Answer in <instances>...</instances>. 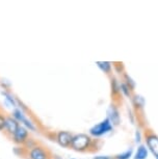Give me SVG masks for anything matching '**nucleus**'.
<instances>
[{"label": "nucleus", "mask_w": 158, "mask_h": 159, "mask_svg": "<svg viewBox=\"0 0 158 159\" xmlns=\"http://www.w3.org/2000/svg\"><path fill=\"white\" fill-rule=\"evenodd\" d=\"M91 145H92L91 136H88V134L84 133H79L73 136L71 148L77 152H84L91 147Z\"/></svg>", "instance_id": "f257e3e1"}, {"label": "nucleus", "mask_w": 158, "mask_h": 159, "mask_svg": "<svg viewBox=\"0 0 158 159\" xmlns=\"http://www.w3.org/2000/svg\"><path fill=\"white\" fill-rule=\"evenodd\" d=\"M26 156L28 159H51V153L49 150L38 143L29 149Z\"/></svg>", "instance_id": "f03ea898"}, {"label": "nucleus", "mask_w": 158, "mask_h": 159, "mask_svg": "<svg viewBox=\"0 0 158 159\" xmlns=\"http://www.w3.org/2000/svg\"><path fill=\"white\" fill-rule=\"evenodd\" d=\"M112 130V125L111 123L109 122L108 119H105L103 120L102 122H100L99 124L95 125L94 127H92L89 129V134L92 136H95V137H99V136H102L104 134L108 133Z\"/></svg>", "instance_id": "7ed1b4c3"}, {"label": "nucleus", "mask_w": 158, "mask_h": 159, "mask_svg": "<svg viewBox=\"0 0 158 159\" xmlns=\"http://www.w3.org/2000/svg\"><path fill=\"white\" fill-rule=\"evenodd\" d=\"M28 139H29V132L27 130V128H25L23 125H20V127L18 128L16 133L11 137V140L16 145L19 146H24Z\"/></svg>", "instance_id": "20e7f679"}, {"label": "nucleus", "mask_w": 158, "mask_h": 159, "mask_svg": "<svg viewBox=\"0 0 158 159\" xmlns=\"http://www.w3.org/2000/svg\"><path fill=\"white\" fill-rule=\"evenodd\" d=\"M13 116L14 119H16L18 122L21 123V124L24 125V127L29 129V130L35 131V129H37V128L34 127V125L32 124V122L30 121V120H29L27 116L24 115V112H23L22 109H19V108L14 109L13 116Z\"/></svg>", "instance_id": "39448f33"}, {"label": "nucleus", "mask_w": 158, "mask_h": 159, "mask_svg": "<svg viewBox=\"0 0 158 159\" xmlns=\"http://www.w3.org/2000/svg\"><path fill=\"white\" fill-rule=\"evenodd\" d=\"M73 136V134L69 131H59L56 134V142L62 148H71Z\"/></svg>", "instance_id": "423d86ee"}, {"label": "nucleus", "mask_w": 158, "mask_h": 159, "mask_svg": "<svg viewBox=\"0 0 158 159\" xmlns=\"http://www.w3.org/2000/svg\"><path fill=\"white\" fill-rule=\"evenodd\" d=\"M19 127H20V123L16 119H14L13 116H7V124H5V128H4V133L7 134V136L11 139Z\"/></svg>", "instance_id": "0eeeda50"}, {"label": "nucleus", "mask_w": 158, "mask_h": 159, "mask_svg": "<svg viewBox=\"0 0 158 159\" xmlns=\"http://www.w3.org/2000/svg\"><path fill=\"white\" fill-rule=\"evenodd\" d=\"M148 149L150 150L151 153L155 157L158 158V136L155 134H149L146 139Z\"/></svg>", "instance_id": "6e6552de"}, {"label": "nucleus", "mask_w": 158, "mask_h": 159, "mask_svg": "<svg viewBox=\"0 0 158 159\" xmlns=\"http://www.w3.org/2000/svg\"><path fill=\"white\" fill-rule=\"evenodd\" d=\"M107 119L109 120L112 126H118L120 124V115H119V110L115 105H110L109 108L107 109Z\"/></svg>", "instance_id": "1a4fd4ad"}, {"label": "nucleus", "mask_w": 158, "mask_h": 159, "mask_svg": "<svg viewBox=\"0 0 158 159\" xmlns=\"http://www.w3.org/2000/svg\"><path fill=\"white\" fill-rule=\"evenodd\" d=\"M148 157V149L146 148V146L141 145L138 148V151L135 153L134 159H147Z\"/></svg>", "instance_id": "9d476101"}, {"label": "nucleus", "mask_w": 158, "mask_h": 159, "mask_svg": "<svg viewBox=\"0 0 158 159\" xmlns=\"http://www.w3.org/2000/svg\"><path fill=\"white\" fill-rule=\"evenodd\" d=\"M97 66L101 69V71L106 74H109L111 71V65L108 61H97Z\"/></svg>", "instance_id": "9b49d317"}, {"label": "nucleus", "mask_w": 158, "mask_h": 159, "mask_svg": "<svg viewBox=\"0 0 158 159\" xmlns=\"http://www.w3.org/2000/svg\"><path fill=\"white\" fill-rule=\"evenodd\" d=\"M2 95L5 97V100H7V103H10L13 107H17V102H16V100H15L13 95L10 94L8 92H2Z\"/></svg>", "instance_id": "f8f14e48"}, {"label": "nucleus", "mask_w": 158, "mask_h": 159, "mask_svg": "<svg viewBox=\"0 0 158 159\" xmlns=\"http://www.w3.org/2000/svg\"><path fill=\"white\" fill-rule=\"evenodd\" d=\"M132 148L128 149L127 151H125L123 153H121V154H119L115 156V159H129L131 156H132Z\"/></svg>", "instance_id": "ddd939ff"}, {"label": "nucleus", "mask_w": 158, "mask_h": 159, "mask_svg": "<svg viewBox=\"0 0 158 159\" xmlns=\"http://www.w3.org/2000/svg\"><path fill=\"white\" fill-rule=\"evenodd\" d=\"M111 92H112V94H118V93L121 92V84L115 79V78L111 79Z\"/></svg>", "instance_id": "4468645a"}, {"label": "nucleus", "mask_w": 158, "mask_h": 159, "mask_svg": "<svg viewBox=\"0 0 158 159\" xmlns=\"http://www.w3.org/2000/svg\"><path fill=\"white\" fill-rule=\"evenodd\" d=\"M7 124V116L0 110V131H3Z\"/></svg>", "instance_id": "2eb2a0df"}, {"label": "nucleus", "mask_w": 158, "mask_h": 159, "mask_svg": "<svg viewBox=\"0 0 158 159\" xmlns=\"http://www.w3.org/2000/svg\"><path fill=\"white\" fill-rule=\"evenodd\" d=\"M133 102H134V104L136 105V107H142L144 106V104H145V99L141 97V96H135L133 99Z\"/></svg>", "instance_id": "dca6fc26"}, {"label": "nucleus", "mask_w": 158, "mask_h": 159, "mask_svg": "<svg viewBox=\"0 0 158 159\" xmlns=\"http://www.w3.org/2000/svg\"><path fill=\"white\" fill-rule=\"evenodd\" d=\"M121 92L126 96V97H130V89L126 83H121Z\"/></svg>", "instance_id": "f3484780"}, {"label": "nucleus", "mask_w": 158, "mask_h": 159, "mask_svg": "<svg viewBox=\"0 0 158 159\" xmlns=\"http://www.w3.org/2000/svg\"><path fill=\"white\" fill-rule=\"evenodd\" d=\"M125 79H126V84L129 86V89H131V91H132V89L135 88V82H134L133 80L131 79V78L128 76L127 74H125Z\"/></svg>", "instance_id": "a211bd4d"}, {"label": "nucleus", "mask_w": 158, "mask_h": 159, "mask_svg": "<svg viewBox=\"0 0 158 159\" xmlns=\"http://www.w3.org/2000/svg\"><path fill=\"white\" fill-rule=\"evenodd\" d=\"M141 140H142L141 132H139V131H136V132H135V142H136V143H141Z\"/></svg>", "instance_id": "6ab92c4d"}, {"label": "nucleus", "mask_w": 158, "mask_h": 159, "mask_svg": "<svg viewBox=\"0 0 158 159\" xmlns=\"http://www.w3.org/2000/svg\"><path fill=\"white\" fill-rule=\"evenodd\" d=\"M93 159H112L110 156H104V155H101V156H96L94 157Z\"/></svg>", "instance_id": "aec40b11"}, {"label": "nucleus", "mask_w": 158, "mask_h": 159, "mask_svg": "<svg viewBox=\"0 0 158 159\" xmlns=\"http://www.w3.org/2000/svg\"><path fill=\"white\" fill-rule=\"evenodd\" d=\"M55 159H61V158H55Z\"/></svg>", "instance_id": "412c9836"}, {"label": "nucleus", "mask_w": 158, "mask_h": 159, "mask_svg": "<svg viewBox=\"0 0 158 159\" xmlns=\"http://www.w3.org/2000/svg\"><path fill=\"white\" fill-rule=\"evenodd\" d=\"M156 159H158V158H156Z\"/></svg>", "instance_id": "4be33fe9"}]
</instances>
